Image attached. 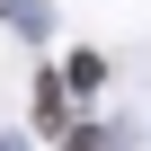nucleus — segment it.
<instances>
[{"label":"nucleus","instance_id":"2","mask_svg":"<svg viewBox=\"0 0 151 151\" xmlns=\"http://www.w3.org/2000/svg\"><path fill=\"white\" fill-rule=\"evenodd\" d=\"M62 151H98V133H62Z\"/></svg>","mask_w":151,"mask_h":151},{"label":"nucleus","instance_id":"1","mask_svg":"<svg viewBox=\"0 0 151 151\" xmlns=\"http://www.w3.org/2000/svg\"><path fill=\"white\" fill-rule=\"evenodd\" d=\"M62 80H71V89H98V80H107V62H98V53H71V62H62Z\"/></svg>","mask_w":151,"mask_h":151}]
</instances>
